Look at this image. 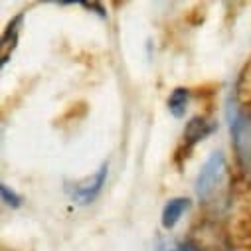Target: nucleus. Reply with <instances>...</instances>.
I'll use <instances>...</instances> for the list:
<instances>
[{"label":"nucleus","mask_w":251,"mask_h":251,"mask_svg":"<svg viewBox=\"0 0 251 251\" xmlns=\"http://www.w3.org/2000/svg\"><path fill=\"white\" fill-rule=\"evenodd\" d=\"M107 172H109V162H103V164L99 166V170L93 172L91 176H87V178H83V180H79V182H74V184L68 182L66 190H68L70 198H72L74 202H77L79 206L91 204V202L99 196V192L103 190V184H105V180H107Z\"/></svg>","instance_id":"nucleus-3"},{"label":"nucleus","mask_w":251,"mask_h":251,"mask_svg":"<svg viewBox=\"0 0 251 251\" xmlns=\"http://www.w3.org/2000/svg\"><path fill=\"white\" fill-rule=\"evenodd\" d=\"M22 18L24 14H18L10 20V24L6 26V30L2 32V40H0V64L6 66L8 59L18 44V36H20V26H22Z\"/></svg>","instance_id":"nucleus-5"},{"label":"nucleus","mask_w":251,"mask_h":251,"mask_svg":"<svg viewBox=\"0 0 251 251\" xmlns=\"http://www.w3.org/2000/svg\"><path fill=\"white\" fill-rule=\"evenodd\" d=\"M218 125L214 121H208L206 117H192L190 121L186 123V127H184V143L188 147H194L196 143L204 141L208 135H212L216 131Z\"/></svg>","instance_id":"nucleus-4"},{"label":"nucleus","mask_w":251,"mask_h":251,"mask_svg":"<svg viewBox=\"0 0 251 251\" xmlns=\"http://www.w3.org/2000/svg\"><path fill=\"white\" fill-rule=\"evenodd\" d=\"M188 103H190V89L186 87H176L170 97H168V111L172 117L176 119H182L186 115V109H188Z\"/></svg>","instance_id":"nucleus-7"},{"label":"nucleus","mask_w":251,"mask_h":251,"mask_svg":"<svg viewBox=\"0 0 251 251\" xmlns=\"http://www.w3.org/2000/svg\"><path fill=\"white\" fill-rule=\"evenodd\" d=\"M188 210H190V200H188V198L178 196V198L168 200L164 204V208H162V220H160L162 222V227L164 229H172L180 222L182 214L188 212Z\"/></svg>","instance_id":"nucleus-6"},{"label":"nucleus","mask_w":251,"mask_h":251,"mask_svg":"<svg viewBox=\"0 0 251 251\" xmlns=\"http://www.w3.org/2000/svg\"><path fill=\"white\" fill-rule=\"evenodd\" d=\"M194 188L200 204L204 206H212L224 200V196L227 194V164L224 152L216 151L210 154L196 176Z\"/></svg>","instance_id":"nucleus-2"},{"label":"nucleus","mask_w":251,"mask_h":251,"mask_svg":"<svg viewBox=\"0 0 251 251\" xmlns=\"http://www.w3.org/2000/svg\"><path fill=\"white\" fill-rule=\"evenodd\" d=\"M0 196H2V202L10 208H20L22 206V196H18L14 190H10L6 184H0Z\"/></svg>","instance_id":"nucleus-8"},{"label":"nucleus","mask_w":251,"mask_h":251,"mask_svg":"<svg viewBox=\"0 0 251 251\" xmlns=\"http://www.w3.org/2000/svg\"><path fill=\"white\" fill-rule=\"evenodd\" d=\"M226 117L229 125L231 147L237 166L245 178L251 180V113L239 107L237 95L229 93L226 103Z\"/></svg>","instance_id":"nucleus-1"},{"label":"nucleus","mask_w":251,"mask_h":251,"mask_svg":"<svg viewBox=\"0 0 251 251\" xmlns=\"http://www.w3.org/2000/svg\"><path fill=\"white\" fill-rule=\"evenodd\" d=\"M83 6H85V8H93V10H97V14L105 18V8H103V6L95 4V2H93V4H89V2H83Z\"/></svg>","instance_id":"nucleus-9"}]
</instances>
